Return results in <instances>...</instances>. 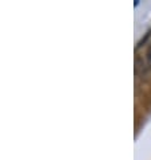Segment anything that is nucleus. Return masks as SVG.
Wrapping results in <instances>:
<instances>
[{
  "instance_id": "obj_1",
  "label": "nucleus",
  "mask_w": 151,
  "mask_h": 160,
  "mask_svg": "<svg viewBox=\"0 0 151 160\" xmlns=\"http://www.w3.org/2000/svg\"><path fill=\"white\" fill-rule=\"evenodd\" d=\"M147 63H148V68L151 69V46L148 47V50H147Z\"/></svg>"
}]
</instances>
